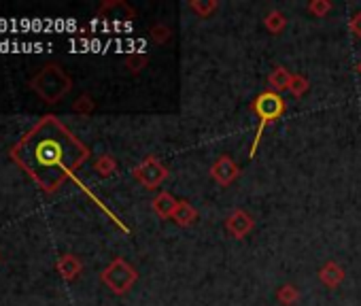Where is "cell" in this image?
<instances>
[{
    "label": "cell",
    "instance_id": "20",
    "mask_svg": "<svg viewBox=\"0 0 361 306\" xmlns=\"http://www.w3.org/2000/svg\"><path fill=\"white\" fill-rule=\"evenodd\" d=\"M147 64V55L145 53H130L128 58H126V68L136 75V73H141Z\"/></svg>",
    "mask_w": 361,
    "mask_h": 306
},
{
    "label": "cell",
    "instance_id": "22",
    "mask_svg": "<svg viewBox=\"0 0 361 306\" xmlns=\"http://www.w3.org/2000/svg\"><path fill=\"white\" fill-rule=\"evenodd\" d=\"M351 32H353L357 39H361V11L355 13L353 19H351Z\"/></svg>",
    "mask_w": 361,
    "mask_h": 306
},
{
    "label": "cell",
    "instance_id": "4",
    "mask_svg": "<svg viewBox=\"0 0 361 306\" xmlns=\"http://www.w3.org/2000/svg\"><path fill=\"white\" fill-rule=\"evenodd\" d=\"M100 281L113 294L121 296V294H128L134 287V283L138 281V272L124 258H115L100 272Z\"/></svg>",
    "mask_w": 361,
    "mask_h": 306
},
{
    "label": "cell",
    "instance_id": "15",
    "mask_svg": "<svg viewBox=\"0 0 361 306\" xmlns=\"http://www.w3.org/2000/svg\"><path fill=\"white\" fill-rule=\"evenodd\" d=\"M276 300H279V304L283 306H295L300 302V289L295 285H281L279 289H276Z\"/></svg>",
    "mask_w": 361,
    "mask_h": 306
},
{
    "label": "cell",
    "instance_id": "18",
    "mask_svg": "<svg viewBox=\"0 0 361 306\" xmlns=\"http://www.w3.org/2000/svg\"><path fill=\"white\" fill-rule=\"evenodd\" d=\"M151 39L157 43V45H164V43H168L173 39V30L166 23H155L151 26V30H149Z\"/></svg>",
    "mask_w": 361,
    "mask_h": 306
},
{
    "label": "cell",
    "instance_id": "8",
    "mask_svg": "<svg viewBox=\"0 0 361 306\" xmlns=\"http://www.w3.org/2000/svg\"><path fill=\"white\" fill-rule=\"evenodd\" d=\"M344 268L338 262H327L325 266H321L319 270V281L327 287V289H336L338 285H342L344 281Z\"/></svg>",
    "mask_w": 361,
    "mask_h": 306
},
{
    "label": "cell",
    "instance_id": "21",
    "mask_svg": "<svg viewBox=\"0 0 361 306\" xmlns=\"http://www.w3.org/2000/svg\"><path fill=\"white\" fill-rule=\"evenodd\" d=\"M331 7L334 5H331L329 0H313V3L309 5V13L315 17H325L331 11Z\"/></svg>",
    "mask_w": 361,
    "mask_h": 306
},
{
    "label": "cell",
    "instance_id": "16",
    "mask_svg": "<svg viewBox=\"0 0 361 306\" xmlns=\"http://www.w3.org/2000/svg\"><path fill=\"white\" fill-rule=\"evenodd\" d=\"M217 9L219 5L215 0H191L189 3V11H193L198 17H211Z\"/></svg>",
    "mask_w": 361,
    "mask_h": 306
},
{
    "label": "cell",
    "instance_id": "3",
    "mask_svg": "<svg viewBox=\"0 0 361 306\" xmlns=\"http://www.w3.org/2000/svg\"><path fill=\"white\" fill-rule=\"evenodd\" d=\"M251 106H253L255 115H257V119H260V126H257V132H255V141H253V145H251V153H248V155L253 157V155L257 153L260 143H262L264 130H266L270 124H274L276 119L283 117L285 108H287V102L283 100L281 94H276V92H272V90H266V92H262V94L253 100Z\"/></svg>",
    "mask_w": 361,
    "mask_h": 306
},
{
    "label": "cell",
    "instance_id": "9",
    "mask_svg": "<svg viewBox=\"0 0 361 306\" xmlns=\"http://www.w3.org/2000/svg\"><path fill=\"white\" fill-rule=\"evenodd\" d=\"M177 204H179V200L173 196L170 191H159L151 202V209L159 219H173V213H175Z\"/></svg>",
    "mask_w": 361,
    "mask_h": 306
},
{
    "label": "cell",
    "instance_id": "6",
    "mask_svg": "<svg viewBox=\"0 0 361 306\" xmlns=\"http://www.w3.org/2000/svg\"><path fill=\"white\" fill-rule=\"evenodd\" d=\"M211 177L219 183V185H232L238 177H240V166L230 157V155H221L217 157V162L211 166Z\"/></svg>",
    "mask_w": 361,
    "mask_h": 306
},
{
    "label": "cell",
    "instance_id": "13",
    "mask_svg": "<svg viewBox=\"0 0 361 306\" xmlns=\"http://www.w3.org/2000/svg\"><path fill=\"white\" fill-rule=\"evenodd\" d=\"M264 26L270 35H281L287 28V17L283 11H270L264 19Z\"/></svg>",
    "mask_w": 361,
    "mask_h": 306
},
{
    "label": "cell",
    "instance_id": "7",
    "mask_svg": "<svg viewBox=\"0 0 361 306\" xmlns=\"http://www.w3.org/2000/svg\"><path fill=\"white\" fill-rule=\"evenodd\" d=\"M253 228H255L253 217L248 215L246 211H242V209L232 211V213L228 215V219H226V230H228L236 240H242L246 234H251Z\"/></svg>",
    "mask_w": 361,
    "mask_h": 306
},
{
    "label": "cell",
    "instance_id": "19",
    "mask_svg": "<svg viewBox=\"0 0 361 306\" xmlns=\"http://www.w3.org/2000/svg\"><path fill=\"white\" fill-rule=\"evenodd\" d=\"M309 90H311V83H309V79H306V77H302V75H293V79H291V88H289L291 96L302 98V96L306 94Z\"/></svg>",
    "mask_w": 361,
    "mask_h": 306
},
{
    "label": "cell",
    "instance_id": "14",
    "mask_svg": "<svg viewBox=\"0 0 361 306\" xmlns=\"http://www.w3.org/2000/svg\"><path fill=\"white\" fill-rule=\"evenodd\" d=\"M94 171L100 175V177H113L117 173V160L108 153H102L96 162H94Z\"/></svg>",
    "mask_w": 361,
    "mask_h": 306
},
{
    "label": "cell",
    "instance_id": "5",
    "mask_svg": "<svg viewBox=\"0 0 361 306\" xmlns=\"http://www.w3.org/2000/svg\"><path fill=\"white\" fill-rule=\"evenodd\" d=\"M132 175L145 189H155L166 179H168V169H166V166L157 157L149 155V157H145L141 164L136 166V169L132 171Z\"/></svg>",
    "mask_w": 361,
    "mask_h": 306
},
{
    "label": "cell",
    "instance_id": "12",
    "mask_svg": "<svg viewBox=\"0 0 361 306\" xmlns=\"http://www.w3.org/2000/svg\"><path fill=\"white\" fill-rule=\"evenodd\" d=\"M291 79H293V75H291L285 66H276V68L270 73V77H268V86H270L272 92L283 94V92H289Z\"/></svg>",
    "mask_w": 361,
    "mask_h": 306
},
{
    "label": "cell",
    "instance_id": "17",
    "mask_svg": "<svg viewBox=\"0 0 361 306\" xmlns=\"http://www.w3.org/2000/svg\"><path fill=\"white\" fill-rule=\"evenodd\" d=\"M96 108V102L88 96V94H81L75 102H72V111L79 115H92Z\"/></svg>",
    "mask_w": 361,
    "mask_h": 306
},
{
    "label": "cell",
    "instance_id": "10",
    "mask_svg": "<svg viewBox=\"0 0 361 306\" xmlns=\"http://www.w3.org/2000/svg\"><path fill=\"white\" fill-rule=\"evenodd\" d=\"M55 270H58V274L62 276L64 281H75L77 276L81 274L83 270V264L77 256L72 254H66L58 260V264H55Z\"/></svg>",
    "mask_w": 361,
    "mask_h": 306
},
{
    "label": "cell",
    "instance_id": "11",
    "mask_svg": "<svg viewBox=\"0 0 361 306\" xmlns=\"http://www.w3.org/2000/svg\"><path fill=\"white\" fill-rule=\"evenodd\" d=\"M173 221L179 226V228H189L198 221V211L196 207H193L191 202L187 200H179L175 213H173Z\"/></svg>",
    "mask_w": 361,
    "mask_h": 306
},
{
    "label": "cell",
    "instance_id": "1",
    "mask_svg": "<svg viewBox=\"0 0 361 306\" xmlns=\"http://www.w3.org/2000/svg\"><path fill=\"white\" fill-rule=\"evenodd\" d=\"M9 157L45 193H53L75 177L90 149L62 119L45 115L11 147Z\"/></svg>",
    "mask_w": 361,
    "mask_h": 306
},
{
    "label": "cell",
    "instance_id": "2",
    "mask_svg": "<svg viewBox=\"0 0 361 306\" xmlns=\"http://www.w3.org/2000/svg\"><path fill=\"white\" fill-rule=\"evenodd\" d=\"M30 88L41 100H45L47 104H55L72 90V79L60 64H45L30 79Z\"/></svg>",
    "mask_w": 361,
    "mask_h": 306
}]
</instances>
